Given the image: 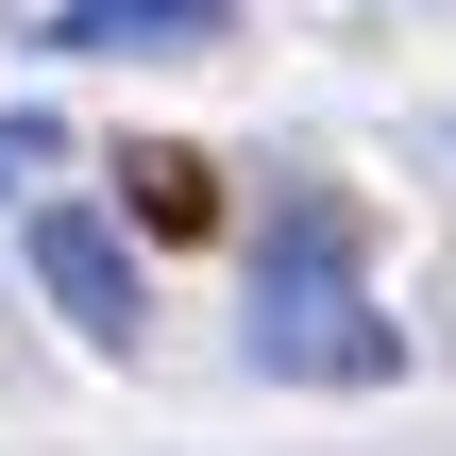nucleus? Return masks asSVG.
I'll return each instance as SVG.
<instances>
[{
  "label": "nucleus",
  "instance_id": "obj_1",
  "mask_svg": "<svg viewBox=\"0 0 456 456\" xmlns=\"http://www.w3.org/2000/svg\"><path fill=\"white\" fill-rule=\"evenodd\" d=\"M355 203L338 186H288L271 203V237H254V372L271 389H389L406 372V322H372V288H355Z\"/></svg>",
  "mask_w": 456,
  "mask_h": 456
},
{
  "label": "nucleus",
  "instance_id": "obj_4",
  "mask_svg": "<svg viewBox=\"0 0 456 456\" xmlns=\"http://www.w3.org/2000/svg\"><path fill=\"white\" fill-rule=\"evenodd\" d=\"M118 203H135V237H220V169H203V152H169V135H135V152H118Z\"/></svg>",
  "mask_w": 456,
  "mask_h": 456
},
{
  "label": "nucleus",
  "instance_id": "obj_3",
  "mask_svg": "<svg viewBox=\"0 0 456 456\" xmlns=\"http://www.w3.org/2000/svg\"><path fill=\"white\" fill-rule=\"evenodd\" d=\"M220 0H51V51H220Z\"/></svg>",
  "mask_w": 456,
  "mask_h": 456
},
{
  "label": "nucleus",
  "instance_id": "obj_2",
  "mask_svg": "<svg viewBox=\"0 0 456 456\" xmlns=\"http://www.w3.org/2000/svg\"><path fill=\"white\" fill-rule=\"evenodd\" d=\"M17 254H34V288H51V305H68V322H85L102 355H135V322H152V305H135V237H118V220L51 203V220L17 237Z\"/></svg>",
  "mask_w": 456,
  "mask_h": 456
},
{
  "label": "nucleus",
  "instance_id": "obj_5",
  "mask_svg": "<svg viewBox=\"0 0 456 456\" xmlns=\"http://www.w3.org/2000/svg\"><path fill=\"white\" fill-rule=\"evenodd\" d=\"M51 152H68L51 118H0V186H17V169H51Z\"/></svg>",
  "mask_w": 456,
  "mask_h": 456
}]
</instances>
